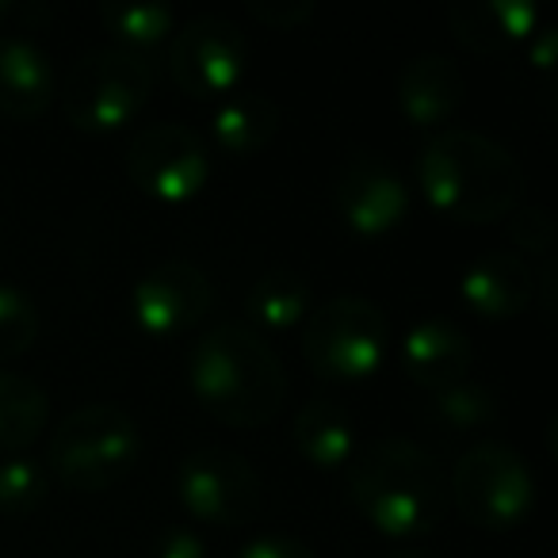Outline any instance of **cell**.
<instances>
[{
    "mask_svg": "<svg viewBox=\"0 0 558 558\" xmlns=\"http://www.w3.org/2000/svg\"><path fill=\"white\" fill-rule=\"evenodd\" d=\"M425 199L466 226L501 222L520 207L524 169L505 142L471 126H440L413 161Z\"/></svg>",
    "mask_w": 558,
    "mask_h": 558,
    "instance_id": "6da1fadb",
    "label": "cell"
},
{
    "mask_svg": "<svg viewBox=\"0 0 558 558\" xmlns=\"http://www.w3.org/2000/svg\"><path fill=\"white\" fill-rule=\"evenodd\" d=\"M187 387L230 428H260L283 410L288 372L268 337L245 322H215L187 352Z\"/></svg>",
    "mask_w": 558,
    "mask_h": 558,
    "instance_id": "7a4b0ae2",
    "label": "cell"
},
{
    "mask_svg": "<svg viewBox=\"0 0 558 558\" xmlns=\"http://www.w3.org/2000/svg\"><path fill=\"white\" fill-rule=\"evenodd\" d=\"M349 497L372 527L395 539L433 532L448 509V474L410 436H383L349 459Z\"/></svg>",
    "mask_w": 558,
    "mask_h": 558,
    "instance_id": "3957f363",
    "label": "cell"
},
{
    "mask_svg": "<svg viewBox=\"0 0 558 558\" xmlns=\"http://www.w3.org/2000/svg\"><path fill=\"white\" fill-rule=\"evenodd\" d=\"M142 456V428L123 405L88 402L58 421L47 444V466L81 494L123 482Z\"/></svg>",
    "mask_w": 558,
    "mask_h": 558,
    "instance_id": "277c9868",
    "label": "cell"
},
{
    "mask_svg": "<svg viewBox=\"0 0 558 558\" xmlns=\"http://www.w3.org/2000/svg\"><path fill=\"white\" fill-rule=\"evenodd\" d=\"M154 77L149 58L123 47H93L70 65L58 96L77 131H119L146 108Z\"/></svg>",
    "mask_w": 558,
    "mask_h": 558,
    "instance_id": "5b68a950",
    "label": "cell"
},
{
    "mask_svg": "<svg viewBox=\"0 0 558 558\" xmlns=\"http://www.w3.org/2000/svg\"><path fill=\"white\" fill-rule=\"evenodd\" d=\"M448 497L466 524L505 532L532 512L535 474L527 459L505 440H478L451 466Z\"/></svg>",
    "mask_w": 558,
    "mask_h": 558,
    "instance_id": "8992f818",
    "label": "cell"
},
{
    "mask_svg": "<svg viewBox=\"0 0 558 558\" xmlns=\"http://www.w3.org/2000/svg\"><path fill=\"white\" fill-rule=\"evenodd\" d=\"M390 322L367 295H333L303 322V356L326 379H364L387 356Z\"/></svg>",
    "mask_w": 558,
    "mask_h": 558,
    "instance_id": "52a82bcc",
    "label": "cell"
},
{
    "mask_svg": "<svg viewBox=\"0 0 558 558\" xmlns=\"http://www.w3.org/2000/svg\"><path fill=\"white\" fill-rule=\"evenodd\" d=\"M177 497L203 524L241 527L260 512L264 478L241 451L199 448L180 459Z\"/></svg>",
    "mask_w": 558,
    "mask_h": 558,
    "instance_id": "ba28073f",
    "label": "cell"
},
{
    "mask_svg": "<svg viewBox=\"0 0 558 558\" xmlns=\"http://www.w3.org/2000/svg\"><path fill=\"white\" fill-rule=\"evenodd\" d=\"M126 177L161 203H187L210 177V146L187 123H149L126 146Z\"/></svg>",
    "mask_w": 558,
    "mask_h": 558,
    "instance_id": "9c48e42d",
    "label": "cell"
},
{
    "mask_svg": "<svg viewBox=\"0 0 558 558\" xmlns=\"http://www.w3.org/2000/svg\"><path fill=\"white\" fill-rule=\"evenodd\" d=\"M248 70V35L230 16H195L172 32L169 73L187 96L222 100Z\"/></svg>",
    "mask_w": 558,
    "mask_h": 558,
    "instance_id": "30bf717a",
    "label": "cell"
},
{
    "mask_svg": "<svg viewBox=\"0 0 558 558\" xmlns=\"http://www.w3.org/2000/svg\"><path fill=\"white\" fill-rule=\"evenodd\" d=\"M215 283L192 260H161L146 268L131 288V322L154 341L187 333L207 318Z\"/></svg>",
    "mask_w": 558,
    "mask_h": 558,
    "instance_id": "8fae6325",
    "label": "cell"
},
{
    "mask_svg": "<svg viewBox=\"0 0 558 558\" xmlns=\"http://www.w3.org/2000/svg\"><path fill=\"white\" fill-rule=\"evenodd\" d=\"M333 207L356 233L379 238L410 215V184L383 154H352L333 177Z\"/></svg>",
    "mask_w": 558,
    "mask_h": 558,
    "instance_id": "7c38bea8",
    "label": "cell"
},
{
    "mask_svg": "<svg viewBox=\"0 0 558 558\" xmlns=\"http://www.w3.org/2000/svg\"><path fill=\"white\" fill-rule=\"evenodd\" d=\"M459 295L482 318H517L535 303V268L512 248H489L463 268Z\"/></svg>",
    "mask_w": 558,
    "mask_h": 558,
    "instance_id": "4fadbf2b",
    "label": "cell"
},
{
    "mask_svg": "<svg viewBox=\"0 0 558 558\" xmlns=\"http://www.w3.org/2000/svg\"><path fill=\"white\" fill-rule=\"evenodd\" d=\"M466 93L463 70L440 50H421L398 73V108L421 131H440Z\"/></svg>",
    "mask_w": 558,
    "mask_h": 558,
    "instance_id": "5bb4252c",
    "label": "cell"
},
{
    "mask_svg": "<svg viewBox=\"0 0 558 558\" xmlns=\"http://www.w3.org/2000/svg\"><path fill=\"white\" fill-rule=\"evenodd\" d=\"M58 73L27 32H0V116L35 119L54 104Z\"/></svg>",
    "mask_w": 558,
    "mask_h": 558,
    "instance_id": "9a60e30c",
    "label": "cell"
},
{
    "mask_svg": "<svg viewBox=\"0 0 558 558\" xmlns=\"http://www.w3.org/2000/svg\"><path fill=\"white\" fill-rule=\"evenodd\" d=\"M471 360V337L456 322L436 318V314L417 318L402 337V372L425 390H440L466 379Z\"/></svg>",
    "mask_w": 558,
    "mask_h": 558,
    "instance_id": "2e32d148",
    "label": "cell"
},
{
    "mask_svg": "<svg viewBox=\"0 0 558 558\" xmlns=\"http://www.w3.org/2000/svg\"><path fill=\"white\" fill-rule=\"evenodd\" d=\"M448 20L466 50L489 58L532 39V32L539 27V9L532 0H456Z\"/></svg>",
    "mask_w": 558,
    "mask_h": 558,
    "instance_id": "e0dca14e",
    "label": "cell"
},
{
    "mask_svg": "<svg viewBox=\"0 0 558 558\" xmlns=\"http://www.w3.org/2000/svg\"><path fill=\"white\" fill-rule=\"evenodd\" d=\"M279 123V104L271 96L256 93V88H233L210 111V134L215 142L233 157H253L276 138Z\"/></svg>",
    "mask_w": 558,
    "mask_h": 558,
    "instance_id": "ac0fdd59",
    "label": "cell"
},
{
    "mask_svg": "<svg viewBox=\"0 0 558 558\" xmlns=\"http://www.w3.org/2000/svg\"><path fill=\"white\" fill-rule=\"evenodd\" d=\"M291 436L295 448L303 451V459H311L314 466H349V459L356 456V421L333 398H311L299 405L295 421H291Z\"/></svg>",
    "mask_w": 558,
    "mask_h": 558,
    "instance_id": "d6986e66",
    "label": "cell"
},
{
    "mask_svg": "<svg viewBox=\"0 0 558 558\" xmlns=\"http://www.w3.org/2000/svg\"><path fill=\"white\" fill-rule=\"evenodd\" d=\"M314 306V288L306 276L291 268L264 271L245 295V311L256 333H288V329L303 326L306 314Z\"/></svg>",
    "mask_w": 558,
    "mask_h": 558,
    "instance_id": "ffe728a7",
    "label": "cell"
},
{
    "mask_svg": "<svg viewBox=\"0 0 558 558\" xmlns=\"http://www.w3.org/2000/svg\"><path fill=\"white\" fill-rule=\"evenodd\" d=\"M50 421V398L35 379L0 372V459L24 456Z\"/></svg>",
    "mask_w": 558,
    "mask_h": 558,
    "instance_id": "44dd1931",
    "label": "cell"
},
{
    "mask_svg": "<svg viewBox=\"0 0 558 558\" xmlns=\"http://www.w3.org/2000/svg\"><path fill=\"white\" fill-rule=\"evenodd\" d=\"M100 20L116 39V47L142 58H149V50L161 47L177 27V16L161 0H108V4H100Z\"/></svg>",
    "mask_w": 558,
    "mask_h": 558,
    "instance_id": "7402d4cb",
    "label": "cell"
},
{
    "mask_svg": "<svg viewBox=\"0 0 558 558\" xmlns=\"http://www.w3.org/2000/svg\"><path fill=\"white\" fill-rule=\"evenodd\" d=\"M428 417L444 428V433H478V428L494 425L497 413H501V402L497 395L478 379H459L451 387L428 390Z\"/></svg>",
    "mask_w": 558,
    "mask_h": 558,
    "instance_id": "603a6c76",
    "label": "cell"
},
{
    "mask_svg": "<svg viewBox=\"0 0 558 558\" xmlns=\"http://www.w3.org/2000/svg\"><path fill=\"white\" fill-rule=\"evenodd\" d=\"M47 466L32 456H9L0 459V512L24 517L47 501Z\"/></svg>",
    "mask_w": 558,
    "mask_h": 558,
    "instance_id": "cb8c5ba5",
    "label": "cell"
},
{
    "mask_svg": "<svg viewBox=\"0 0 558 558\" xmlns=\"http://www.w3.org/2000/svg\"><path fill=\"white\" fill-rule=\"evenodd\" d=\"M39 337V311L12 283H0V360H16Z\"/></svg>",
    "mask_w": 558,
    "mask_h": 558,
    "instance_id": "d4e9b609",
    "label": "cell"
},
{
    "mask_svg": "<svg viewBox=\"0 0 558 558\" xmlns=\"http://www.w3.org/2000/svg\"><path fill=\"white\" fill-rule=\"evenodd\" d=\"M509 238L520 253L547 260L550 238H555V222H550V215L539 207V203H520V207L509 215Z\"/></svg>",
    "mask_w": 558,
    "mask_h": 558,
    "instance_id": "484cf974",
    "label": "cell"
},
{
    "mask_svg": "<svg viewBox=\"0 0 558 558\" xmlns=\"http://www.w3.org/2000/svg\"><path fill=\"white\" fill-rule=\"evenodd\" d=\"M230 558H318L314 547H306L295 535H279V532H264L245 539Z\"/></svg>",
    "mask_w": 558,
    "mask_h": 558,
    "instance_id": "4316f807",
    "label": "cell"
},
{
    "mask_svg": "<svg viewBox=\"0 0 558 558\" xmlns=\"http://www.w3.org/2000/svg\"><path fill=\"white\" fill-rule=\"evenodd\" d=\"M248 12L268 27H299L314 16V0H248Z\"/></svg>",
    "mask_w": 558,
    "mask_h": 558,
    "instance_id": "83f0119b",
    "label": "cell"
},
{
    "mask_svg": "<svg viewBox=\"0 0 558 558\" xmlns=\"http://www.w3.org/2000/svg\"><path fill=\"white\" fill-rule=\"evenodd\" d=\"M154 558H210V550L199 532L177 524L169 532H161V539L154 543Z\"/></svg>",
    "mask_w": 558,
    "mask_h": 558,
    "instance_id": "f1b7e54d",
    "label": "cell"
},
{
    "mask_svg": "<svg viewBox=\"0 0 558 558\" xmlns=\"http://www.w3.org/2000/svg\"><path fill=\"white\" fill-rule=\"evenodd\" d=\"M524 47H527V62H532L535 70H550V65H555V47H558V39H555V32H550L547 24L535 27L532 39H527Z\"/></svg>",
    "mask_w": 558,
    "mask_h": 558,
    "instance_id": "f546056e",
    "label": "cell"
},
{
    "mask_svg": "<svg viewBox=\"0 0 558 558\" xmlns=\"http://www.w3.org/2000/svg\"><path fill=\"white\" fill-rule=\"evenodd\" d=\"M9 20H20L24 27H32L50 20V9L47 4H24V0H0V27L9 24Z\"/></svg>",
    "mask_w": 558,
    "mask_h": 558,
    "instance_id": "4dcf8cb0",
    "label": "cell"
},
{
    "mask_svg": "<svg viewBox=\"0 0 558 558\" xmlns=\"http://www.w3.org/2000/svg\"><path fill=\"white\" fill-rule=\"evenodd\" d=\"M387 558H440V555H433V550H395Z\"/></svg>",
    "mask_w": 558,
    "mask_h": 558,
    "instance_id": "1f68e13d",
    "label": "cell"
}]
</instances>
